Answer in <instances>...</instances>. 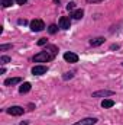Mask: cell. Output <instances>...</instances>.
<instances>
[{
	"label": "cell",
	"mask_w": 123,
	"mask_h": 125,
	"mask_svg": "<svg viewBox=\"0 0 123 125\" xmlns=\"http://www.w3.org/2000/svg\"><path fill=\"white\" fill-rule=\"evenodd\" d=\"M58 52V48L55 45H48L45 51H41L38 52L35 57H33V61L35 62H48L51 60H54L55 54Z\"/></svg>",
	"instance_id": "obj_1"
},
{
	"label": "cell",
	"mask_w": 123,
	"mask_h": 125,
	"mask_svg": "<svg viewBox=\"0 0 123 125\" xmlns=\"http://www.w3.org/2000/svg\"><path fill=\"white\" fill-rule=\"evenodd\" d=\"M44 28H45V23L42 19H33L31 22V31L33 32H41L44 31Z\"/></svg>",
	"instance_id": "obj_2"
},
{
	"label": "cell",
	"mask_w": 123,
	"mask_h": 125,
	"mask_svg": "<svg viewBox=\"0 0 123 125\" xmlns=\"http://www.w3.org/2000/svg\"><path fill=\"white\" fill-rule=\"evenodd\" d=\"M23 112H25V109L20 106H10L7 109V114L12 116H20V115H23Z\"/></svg>",
	"instance_id": "obj_3"
},
{
	"label": "cell",
	"mask_w": 123,
	"mask_h": 125,
	"mask_svg": "<svg viewBox=\"0 0 123 125\" xmlns=\"http://www.w3.org/2000/svg\"><path fill=\"white\" fill-rule=\"evenodd\" d=\"M46 71H48V67L46 65H35L32 68V74H35V76H42Z\"/></svg>",
	"instance_id": "obj_4"
},
{
	"label": "cell",
	"mask_w": 123,
	"mask_h": 125,
	"mask_svg": "<svg viewBox=\"0 0 123 125\" xmlns=\"http://www.w3.org/2000/svg\"><path fill=\"white\" fill-rule=\"evenodd\" d=\"M70 26H71V21H70V18L62 16L61 19H60V28L64 29V31H67V29H70Z\"/></svg>",
	"instance_id": "obj_5"
},
{
	"label": "cell",
	"mask_w": 123,
	"mask_h": 125,
	"mask_svg": "<svg viewBox=\"0 0 123 125\" xmlns=\"http://www.w3.org/2000/svg\"><path fill=\"white\" fill-rule=\"evenodd\" d=\"M114 92L113 90H98V92H94L93 97H109V96H113Z\"/></svg>",
	"instance_id": "obj_6"
},
{
	"label": "cell",
	"mask_w": 123,
	"mask_h": 125,
	"mask_svg": "<svg viewBox=\"0 0 123 125\" xmlns=\"http://www.w3.org/2000/svg\"><path fill=\"white\" fill-rule=\"evenodd\" d=\"M64 60L67 62H77L78 61V55L74 52H65L64 54Z\"/></svg>",
	"instance_id": "obj_7"
},
{
	"label": "cell",
	"mask_w": 123,
	"mask_h": 125,
	"mask_svg": "<svg viewBox=\"0 0 123 125\" xmlns=\"http://www.w3.org/2000/svg\"><path fill=\"white\" fill-rule=\"evenodd\" d=\"M96 124H97L96 118H84V119H81V121H78V122H75L72 125H96Z\"/></svg>",
	"instance_id": "obj_8"
},
{
	"label": "cell",
	"mask_w": 123,
	"mask_h": 125,
	"mask_svg": "<svg viewBox=\"0 0 123 125\" xmlns=\"http://www.w3.org/2000/svg\"><path fill=\"white\" fill-rule=\"evenodd\" d=\"M20 82H22L20 77H10V79H6L4 80V86H13V84L20 83Z\"/></svg>",
	"instance_id": "obj_9"
},
{
	"label": "cell",
	"mask_w": 123,
	"mask_h": 125,
	"mask_svg": "<svg viewBox=\"0 0 123 125\" xmlns=\"http://www.w3.org/2000/svg\"><path fill=\"white\" fill-rule=\"evenodd\" d=\"M101 44H104V38H103V36L94 38V39L90 41V45H91V47H98V45H101Z\"/></svg>",
	"instance_id": "obj_10"
},
{
	"label": "cell",
	"mask_w": 123,
	"mask_h": 125,
	"mask_svg": "<svg viewBox=\"0 0 123 125\" xmlns=\"http://www.w3.org/2000/svg\"><path fill=\"white\" fill-rule=\"evenodd\" d=\"M71 16H72L74 19H81V18L84 16V10H83V9H77V10H74V12L71 13Z\"/></svg>",
	"instance_id": "obj_11"
},
{
	"label": "cell",
	"mask_w": 123,
	"mask_h": 125,
	"mask_svg": "<svg viewBox=\"0 0 123 125\" xmlns=\"http://www.w3.org/2000/svg\"><path fill=\"white\" fill-rule=\"evenodd\" d=\"M101 106H103L104 109H107V108H113V106H114V100H112V99H104V100L101 102Z\"/></svg>",
	"instance_id": "obj_12"
},
{
	"label": "cell",
	"mask_w": 123,
	"mask_h": 125,
	"mask_svg": "<svg viewBox=\"0 0 123 125\" xmlns=\"http://www.w3.org/2000/svg\"><path fill=\"white\" fill-rule=\"evenodd\" d=\"M29 90H31V83H28V82H26V83H23V84L19 87V93H22V94L28 93Z\"/></svg>",
	"instance_id": "obj_13"
},
{
	"label": "cell",
	"mask_w": 123,
	"mask_h": 125,
	"mask_svg": "<svg viewBox=\"0 0 123 125\" xmlns=\"http://www.w3.org/2000/svg\"><path fill=\"white\" fill-rule=\"evenodd\" d=\"M12 44H1L0 45V51H6V50H12Z\"/></svg>",
	"instance_id": "obj_14"
},
{
	"label": "cell",
	"mask_w": 123,
	"mask_h": 125,
	"mask_svg": "<svg viewBox=\"0 0 123 125\" xmlns=\"http://www.w3.org/2000/svg\"><path fill=\"white\" fill-rule=\"evenodd\" d=\"M7 62H10V57H7V55L0 57V64H7Z\"/></svg>",
	"instance_id": "obj_15"
},
{
	"label": "cell",
	"mask_w": 123,
	"mask_h": 125,
	"mask_svg": "<svg viewBox=\"0 0 123 125\" xmlns=\"http://www.w3.org/2000/svg\"><path fill=\"white\" fill-rule=\"evenodd\" d=\"M72 77H74V73H72V71H70V73H65V74L62 76V79H64V80H71Z\"/></svg>",
	"instance_id": "obj_16"
},
{
	"label": "cell",
	"mask_w": 123,
	"mask_h": 125,
	"mask_svg": "<svg viewBox=\"0 0 123 125\" xmlns=\"http://www.w3.org/2000/svg\"><path fill=\"white\" fill-rule=\"evenodd\" d=\"M13 4V0H1V6L3 7H9Z\"/></svg>",
	"instance_id": "obj_17"
},
{
	"label": "cell",
	"mask_w": 123,
	"mask_h": 125,
	"mask_svg": "<svg viewBox=\"0 0 123 125\" xmlns=\"http://www.w3.org/2000/svg\"><path fill=\"white\" fill-rule=\"evenodd\" d=\"M74 9H75V3H74V1H70V3L67 4V10H70V12H74Z\"/></svg>",
	"instance_id": "obj_18"
},
{
	"label": "cell",
	"mask_w": 123,
	"mask_h": 125,
	"mask_svg": "<svg viewBox=\"0 0 123 125\" xmlns=\"http://www.w3.org/2000/svg\"><path fill=\"white\" fill-rule=\"evenodd\" d=\"M48 31H49V33H55V32L58 31V26H57V25H49Z\"/></svg>",
	"instance_id": "obj_19"
},
{
	"label": "cell",
	"mask_w": 123,
	"mask_h": 125,
	"mask_svg": "<svg viewBox=\"0 0 123 125\" xmlns=\"http://www.w3.org/2000/svg\"><path fill=\"white\" fill-rule=\"evenodd\" d=\"M46 42H48V39H46V38H41V39L38 41V45H41V47H42V45H46Z\"/></svg>",
	"instance_id": "obj_20"
},
{
	"label": "cell",
	"mask_w": 123,
	"mask_h": 125,
	"mask_svg": "<svg viewBox=\"0 0 123 125\" xmlns=\"http://www.w3.org/2000/svg\"><path fill=\"white\" fill-rule=\"evenodd\" d=\"M18 23H19V25H26V21H25V19H19Z\"/></svg>",
	"instance_id": "obj_21"
},
{
	"label": "cell",
	"mask_w": 123,
	"mask_h": 125,
	"mask_svg": "<svg viewBox=\"0 0 123 125\" xmlns=\"http://www.w3.org/2000/svg\"><path fill=\"white\" fill-rule=\"evenodd\" d=\"M26 1H28V0H16V3H18V4H25Z\"/></svg>",
	"instance_id": "obj_22"
},
{
	"label": "cell",
	"mask_w": 123,
	"mask_h": 125,
	"mask_svg": "<svg viewBox=\"0 0 123 125\" xmlns=\"http://www.w3.org/2000/svg\"><path fill=\"white\" fill-rule=\"evenodd\" d=\"M103 0H87V3H100Z\"/></svg>",
	"instance_id": "obj_23"
},
{
	"label": "cell",
	"mask_w": 123,
	"mask_h": 125,
	"mask_svg": "<svg viewBox=\"0 0 123 125\" xmlns=\"http://www.w3.org/2000/svg\"><path fill=\"white\" fill-rule=\"evenodd\" d=\"M117 48H119V45H117V44H113V45L110 47V50H117Z\"/></svg>",
	"instance_id": "obj_24"
},
{
	"label": "cell",
	"mask_w": 123,
	"mask_h": 125,
	"mask_svg": "<svg viewBox=\"0 0 123 125\" xmlns=\"http://www.w3.org/2000/svg\"><path fill=\"white\" fill-rule=\"evenodd\" d=\"M122 65H123V62H122Z\"/></svg>",
	"instance_id": "obj_25"
}]
</instances>
